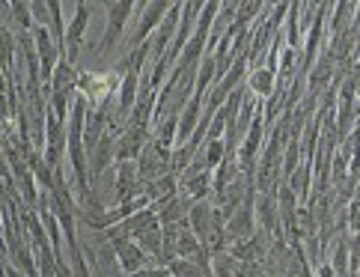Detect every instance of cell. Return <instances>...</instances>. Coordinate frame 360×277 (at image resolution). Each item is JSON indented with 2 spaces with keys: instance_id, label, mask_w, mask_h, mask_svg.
Segmentation results:
<instances>
[{
  "instance_id": "cell-2",
  "label": "cell",
  "mask_w": 360,
  "mask_h": 277,
  "mask_svg": "<svg viewBox=\"0 0 360 277\" xmlns=\"http://www.w3.org/2000/svg\"><path fill=\"white\" fill-rule=\"evenodd\" d=\"M250 90L256 93V96H271L274 93V69L271 66H262V69H256L253 75H250Z\"/></svg>"
},
{
  "instance_id": "cell-1",
  "label": "cell",
  "mask_w": 360,
  "mask_h": 277,
  "mask_svg": "<svg viewBox=\"0 0 360 277\" xmlns=\"http://www.w3.org/2000/svg\"><path fill=\"white\" fill-rule=\"evenodd\" d=\"M250 233H253V212H250V203H248L244 209H238L233 218H229L226 236L236 238V242H244V238H250Z\"/></svg>"
},
{
  "instance_id": "cell-7",
  "label": "cell",
  "mask_w": 360,
  "mask_h": 277,
  "mask_svg": "<svg viewBox=\"0 0 360 277\" xmlns=\"http://www.w3.org/2000/svg\"><path fill=\"white\" fill-rule=\"evenodd\" d=\"M328 78H330V63H328V60H321V63H319V69L310 75V81H313V86H319V84H325Z\"/></svg>"
},
{
  "instance_id": "cell-4",
  "label": "cell",
  "mask_w": 360,
  "mask_h": 277,
  "mask_svg": "<svg viewBox=\"0 0 360 277\" xmlns=\"http://www.w3.org/2000/svg\"><path fill=\"white\" fill-rule=\"evenodd\" d=\"M170 271L176 277H205L202 266H197V259H173L170 262Z\"/></svg>"
},
{
  "instance_id": "cell-6",
  "label": "cell",
  "mask_w": 360,
  "mask_h": 277,
  "mask_svg": "<svg viewBox=\"0 0 360 277\" xmlns=\"http://www.w3.org/2000/svg\"><path fill=\"white\" fill-rule=\"evenodd\" d=\"M205 167H214V165H224V143L221 141H212L209 143V153H205Z\"/></svg>"
},
{
  "instance_id": "cell-3",
  "label": "cell",
  "mask_w": 360,
  "mask_h": 277,
  "mask_svg": "<svg viewBox=\"0 0 360 277\" xmlns=\"http://www.w3.org/2000/svg\"><path fill=\"white\" fill-rule=\"evenodd\" d=\"M120 262H122V269L125 271H140V266L146 262V254L140 250V245H122L120 242Z\"/></svg>"
},
{
  "instance_id": "cell-5",
  "label": "cell",
  "mask_w": 360,
  "mask_h": 277,
  "mask_svg": "<svg viewBox=\"0 0 360 277\" xmlns=\"http://www.w3.org/2000/svg\"><path fill=\"white\" fill-rule=\"evenodd\" d=\"M137 238H140V250H143V254H158V250H164V242H161L158 230H143Z\"/></svg>"
},
{
  "instance_id": "cell-8",
  "label": "cell",
  "mask_w": 360,
  "mask_h": 277,
  "mask_svg": "<svg viewBox=\"0 0 360 277\" xmlns=\"http://www.w3.org/2000/svg\"><path fill=\"white\" fill-rule=\"evenodd\" d=\"M108 158H110V141H105V143H98V149H96V170H105V165H108Z\"/></svg>"
}]
</instances>
